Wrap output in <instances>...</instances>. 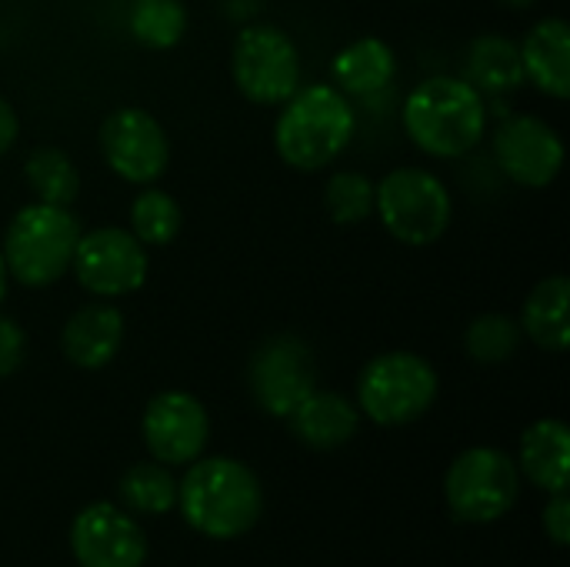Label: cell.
<instances>
[{
	"label": "cell",
	"mask_w": 570,
	"mask_h": 567,
	"mask_svg": "<svg viewBox=\"0 0 570 567\" xmlns=\"http://www.w3.org/2000/svg\"><path fill=\"white\" fill-rule=\"evenodd\" d=\"M488 100L464 80L438 74L421 80L404 107L401 120L417 150L438 160H464L488 134Z\"/></svg>",
	"instance_id": "1"
},
{
	"label": "cell",
	"mask_w": 570,
	"mask_h": 567,
	"mask_svg": "<svg viewBox=\"0 0 570 567\" xmlns=\"http://www.w3.org/2000/svg\"><path fill=\"white\" fill-rule=\"evenodd\" d=\"M357 110L334 84L297 87L277 114L274 147L277 157L304 174L331 167L354 140Z\"/></svg>",
	"instance_id": "2"
},
{
	"label": "cell",
	"mask_w": 570,
	"mask_h": 567,
	"mask_svg": "<svg viewBox=\"0 0 570 567\" xmlns=\"http://www.w3.org/2000/svg\"><path fill=\"white\" fill-rule=\"evenodd\" d=\"M177 505L194 531L230 541L257 525L264 491L247 465L234 458H204L190 461V471L177 485Z\"/></svg>",
	"instance_id": "3"
},
{
	"label": "cell",
	"mask_w": 570,
	"mask_h": 567,
	"mask_svg": "<svg viewBox=\"0 0 570 567\" xmlns=\"http://www.w3.org/2000/svg\"><path fill=\"white\" fill-rule=\"evenodd\" d=\"M80 234H83L80 221L73 217L70 207L40 204V201L20 207L10 217L0 244L7 274L33 291L57 284L70 271Z\"/></svg>",
	"instance_id": "4"
},
{
	"label": "cell",
	"mask_w": 570,
	"mask_h": 567,
	"mask_svg": "<svg viewBox=\"0 0 570 567\" xmlns=\"http://www.w3.org/2000/svg\"><path fill=\"white\" fill-rule=\"evenodd\" d=\"M374 214L394 241L431 247L451 227L454 197L434 170L394 167L374 184Z\"/></svg>",
	"instance_id": "5"
},
{
	"label": "cell",
	"mask_w": 570,
	"mask_h": 567,
	"mask_svg": "<svg viewBox=\"0 0 570 567\" xmlns=\"http://www.w3.org/2000/svg\"><path fill=\"white\" fill-rule=\"evenodd\" d=\"M438 371L414 351H384L357 378V411L384 428H401L431 411L438 401Z\"/></svg>",
	"instance_id": "6"
},
{
	"label": "cell",
	"mask_w": 570,
	"mask_h": 567,
	"mask_svg": "<svg viewBox=\"0 0 570 567\" xmlns=\"http://www.w3.org/2000/svg\"><path fill=\"white\" fill-rule=\"evenodd\" d=\"M230 74L250 104L277 107L301 87V50L274 23H244L230 47Z\"/></svg>",
	"instance_id": "7"
},
{
	"label": "cell",
	"mask_w": 570,
	"mask_h": 567,
	"mask_svg": "<svg viewBox=\"0 0 570 567\" xmlns=\"http://www.w3.org/2000/svg\"><path fill=\"white\" fill-rule=\"evenodd\" d=\"M444 491L458 521L491 525L518 505L521 471L498 448H468L454 458Z\"/></svg>",
	"instance_id": "8"
},
{
	"label": "cell",
	"mask_w": 570,
	"mask_h": 567,
	"mask_svg": "<svg viewBox=\"0 0 570 567\" xmlns=\"http://www.w3.org/2000/svg\"><path fill=\"white\" fill-rule=\"evenodd\" d=\"M247 388L261 411L287 418L317 388V358L301 334L264 338L247 361Z\"/></svg>",
	"instance_id": "9"
},
{
	"label": "cell",
	"mask_w": 570,
	"mask_h": 567,
	"mask_svg": "<svg viewBox=\"0 0 570 567\" xmlns=\"http://www.w3.org/2000/svg\"><path fill=\"white\" fill-rule=\"evenodd\" d=\"M491 164L511 184L544 190L564 167V140L538 114H508L491 134Z\"/></svg>",
	"instance_id": "10"
},
{
	"label": "cell",
	"mask_w": 570,
	"mask_h": 567,
	"mask_svg": "<svg viewBox=\"0 0 570 567\" xmlns=\"http://www.w3.org/2000/svg\"><path fill=\"white\" fill-rule=\"evenodd\" d=\"M147 247L124 227H94L80 234L70 271L77 284L100 301L127 297L147 281Z\"/></svg>",
	"instance_id": "11"
},
{
	"label": "cell",
	"mask_w": 570,
	"mask_h": 567,
	"mask_svg": "<svg viewBox=\"0 0 570 567\" xmlns=\"http://www.w3.org/2000/svg\"><path fill=\"white\" fill-rule=\"evenodd\" d=\"M104 164L127 184L147 187L164 177L170 164V140L164 124L144 107H117L97 127Z\"/></svg>",
	"instance_id": "12"
},
{
	"label": "cell",
	"mask_w": 570,
	"mask_h": 567,
	"mask_svg": "<svg viewBox=\"0 0 570 567\" xmlns=\"http://www.w3.org/2000/svg\"><path fill=\"white\" fill-rule=\"evenodd\" d=\"M144 444L160 465H190L204 454L210 438V418L204 404L187 391H160L144 408Z\"/></svg>",
	"instance_id": "13"
},
{
	"label": "cell",
	"mask_w": 570,
	"mask_h": 567,
	"mask_svg": "<svg viewBox=\"0 0 570 567\" xmlns=\"http://www.w3.org/2000/svg\"><path fill=\"white\" fill-rule=\"evenodd\" d=\"M70 548L80 567H140L147 538L134 518L114 505H90L73 518Z\"/></svg>",
	"instance_id": "14"
},
{
	"label": "cell",
	"mask_w": 570,
	"mask_h": 567,
	"mask_svg": "<svg viewBox=\"0 0 570 567\" xmlns=\"http://www.w3.org/2000/svg\"><path fill=\"white\" fill-rule=\"evenodd\" d=\"M124 344V314L110 301H94L73 311L60 331L63 358L80 371L107 368Z\"/></svg>",
	"instance_id": "15"
},
{
	"label": "cell",
	"mask_w": 570,
	"mask_h": 567,
	"mask_svg": "<svg viewBox=\"0 0 570 567\" xmlns=\"http://www.w3.org/2000/svg\"><path fill=\"white\" fill-rule=\"evenodd\" d=\"M331 80L351 100H374L397 80V53L381 37H357L334 53Z\"/></svg>",
	"instance_id": "16"
},
{
	"label": "cell",
	"mask_w": 570,
	"mask_h": 567,
	"mask_svg": "<svg viewBox=\"0 0 570 567\" xmlns=\"http://www.w3.org/2000/svg\"><path fill=\"white\" fill-rule=\"evenodd\" d=\"M521 47V67L524 80L534 84L541 94L554 100H568L570 94V27L564 17H544L538 20Z\"/></svg>",
	"instance_id": "17"
},
{
	"label": "cell",
	"mask_w": 570,
	"mask_h": 567,
	"mask_svg": "<svg viewBox=\"0 0 570 567\" xmlns=\"http://www.w3.org/2000/svg\"><path fill=\"white\" fill-rule=\"evenodd\" d=\"M461 77L484 100L488 97H511L514 90H521L528 84L518 40H511L504 33H478L461 57Z\"/></svg>",
	"instance_id": "18"
},
{
	"label": "cell",
	"mask_w": 570,
	"mask_h": 567,
	"mask_svg": "<svg viewBox=\"0 0 570 567\" xmlns=\"http://www.w3.org/2000/svg\"><path fill=\"white\" fill-rule=\"evenodd\" d=\"M291 431L297 441H304L314 451H334L344 448L361 424V411L351 398L337 391H311L291 414Z\"/></svg>",
	"instance_id": "19"
},
{
	"label": "cell",
	"mask_w": 570,
	"mask_h": 567,
	"mask_svg": "<svg viewBox=\"0 0 570 567\" xmlns=\"http://www.w3.org/2000/svg\"><path fill=\"white\" fill-rule=\"evenodd\" d=\"M521 331L524 338L548 351L564 354L570 344V281L564 274H551L534 284L521 307Z\"/></svg>",
	"instance_id": "20"
},
{
	"label": "cell",
	"mask_w": 570,
	"mask_h": 567,
	"mask_svg": "<svg viewBox=\"0 0 570 567\" xmlns=\"http://www.w3.org/2000/svg\"><path fill=\"white\" fill-rule=\"evenodd\" d=\"M521 471L548 495L568 491L570 485V431L564 421H534L521 438Z\"/></svg>",
	"instance_id": "21"
},
{
	"label": "cell",
	"mask_w": 570,
	"mask_h": 567,
	"mask_svg": "<svg viewBox=\"0 0 570 567\" xmlns=\"http://www.w3.org/2000/svg\"><path fill=\"white\" fill-rule=\"evenodd\" d=\"M23 180L40 204L70 207L80 194V170L60 147H37L23 164Z\"/></svg>",
	"instance_id": "22"
},
{
	"label": "cell",
	"mask_w": 570,
	"mask_h": 567,
	"mask_svg": "<svg viewBox=\"0 0 570 567\" xmlns=\"http://www.w3.org/2000/svg\"><path fill=\"white\" fill-rule=\"evenodd\" d=\"M127 30L137 43L150 50H170L187 33L184 0H134L127 13Z\"/></svg>",
	"instance_id": "23"
},
{
	"label": "cell",
	"mask_w": 570,
	"mask_h": 567,
	"mask_svg": "<svg viewBox=\"0 0 570 567\" xmlns=\"http://www.w3.org/2000/svg\"><path fill=\"white\" fill-rule=\"evenodd\" d=\"M180 224H184L180 204L154 184H147L130 201V234L144 247H167L180 234Z\"/></svg>",
	"instance_id": "24"
},
{
	"label": "cell",
	"mask_w": 570,
	"mask_h": 567,
	"mask_svg": "<svg viewBox=\"0 0 570 567\" xmlns=\"http://www.w3.org/2000/svg\"><path fill=\"white\" fill-rule=\"evenodd\" d=\"M521 344H524V331L518 317L501 311L478 314L464 331V351L478 364H504L521 351Z\"/></svg>",
	"instance_id": "25"
},
{
	"label": "cell",
	"mask_w": 570,
	"mask_h": 567,
	"mask_svg": "<svg viewBox=\"0 0 570 567\" xmlns=\"http://www.w3.org/2000/svg\"><path fill=\"white\" fill-rule=\"evenodd\" d=\"M324 211L341 227L364 224L374 217V180L361 170H334L324 184Z\"/></svg>",
	"instance_id": "26"
},
{
	"label": "cell",
	"mask_w": 570,
	"mask_h": 567,
	"mask_svg": "<svg viewBox=\"0 0 570 567\" xmlns=\"http://www.w3.org/2000/svg\"><path fill=\"white\" fill-rule=\"evenodd\" d=\"M120 501L140 515H164L177 505V481L164 465H134L120 478Z\"/></svg>",
	"instance_id": "27"
},
{
	"label": "cell",
	"mask_w": 570,
	"mask_h": 567,
	"mask_svg": "<svg viewBox=\"0 0 570 567\" xmlns=\"http://www.w3.org/2000/svg\"><path fill=\"white\" fill-rule=\"evenodd\" d=\"M23 358H27V334H23V328L13 317L0 314V378L17 374Z\"/></svg>",
	"instance_id": "28"
},
{
	"label": "cell",
	"mask_w": 570,
	"mask_h": 567,
	"mask_svg": "<svg viewBox=\"0 0 570 567\" xmlns=\"http://www.w3.org/2000/svg\"><path fill=\"white\" fill-rule=\"evenodd\" d=\"M544 531H548V538L558 545V548H564L570 541V498L568 491H558V495H551V505L544 508Z\"/></svg>",
	"instance_id": "29"
},
{
	"label": "cell",
	"mask_w": 570,
	"mask_h": 567,
	"mask_svg": "<svg viewBox=\"0 0 570 567\" xmlns=\"http://www.w3.org/2000/svg\"><path fill=\"white\" fill-rule=\"evenodd\" d=\"M17 137H20V117L13 110V104L7 97H0V157L10 154Z\"/></svg>",
	"instance_id": "30"
},
{
	"label": "cell",
	"mask_w": 570,
	"mask_h": 567,
	"mask_svg": "<svg viewBox=\"0 0 570 567\" xmlns=\"http://www.w3.org/2000/svg\"><path fill=\"white\" fill-rule=\"evenodd\" d=\"M538 0H501V7H508V10H531Z\"/></svg>",
	"instance_id": "31"
},
{
	"label": "cell",
	"mask_w": 570,
	"mask_h": 567,
	"mask_svg": "<svg viewBox=\"0 0 570 567\" xmlns=\"http://www.w3.org/2000/svg\"><path fill=\"white\" fill-rule=\"evenodd\" d=\"M7 281H10V274H7V264H3V254H0V304L7 297Z\"/></svg>",
	"instance_id": "32"
}]
</instances>
